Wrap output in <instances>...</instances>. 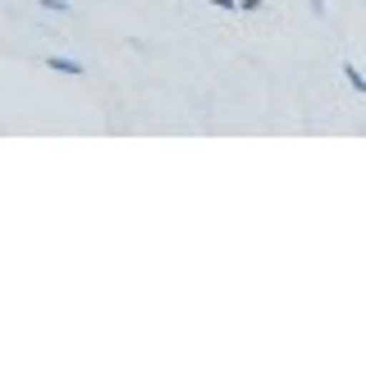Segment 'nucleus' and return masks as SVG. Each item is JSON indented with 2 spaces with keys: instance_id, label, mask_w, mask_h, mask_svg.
Segmentation results:
<instances>
[{
  "instance_id": "39448f33",
  "label": "nucleus",
  "mask_w": 366,
  "mask_h": 366,
  "mask_svg": "<svg viewBox=\"0 0 366 366\" xmlns=\"http://www.w3.org/2000/svg\"><path fill=\"white\" fill-rule=\"evenodd\" d=\"M312 5V14H325V0H307Z\"/></svg>"
},
{
  "instance_id": "7ed1b4c3",
  "label": "nucleus",
  "mask_w": 366,
  "mask_h": 366,
  "mask_svg": "<svg viewBox=\"0 0 366 366\" xmlns=\"http://www.w3.org/2000/svg\"><path fill=\"white\" fill-rule=\"evenodd\" d=\"M37 5L46 9V14H69V5H64V0H37Z\"/></svg>"
},
{
  "instance_id": "f03ea898",
  "label": "nucleus",
  "mask_w": 366,
  "mask_h": 366,
  "mask_svg": "<svg viewBox=\"0 0 366 366\" xmlns=\"http://www.w3.org/2000/svg\"><path fill=\"white\" fill-rule=\"evenodd\" d=\"M343 78H348V87L357 92V97L366 92V78H362V69H357V64H343Z\"/></svg>"
},
{
  "instance_id": "20e7f679",
  "label": "nucleus",
  "mask_w": 366,
  "mask_h": 366,
  "mask_svg": "<svg viewBox=\"0 0 366 366\" xmlns=\"http://www.w3.org/2000/svg\"><path fill=\"white\" fill-rule=\"evenodd\" d=\"M206 5H211V9H234L238 0H206Z\"/></svg>"
},
{
  "instance_id": "f257e3e1",
  "label": "nucleus",
  "mask_w": 366,
  "mask_h": 366,
  "mask_svg": "<svg viewBox=\"0 0 366 366\" xmlns=\"http://www.w3.org/2000/svg\"><path fill=\"white\" fill-rule=\"evenodd\" d=\"M46 69H55V74H87V64L83 60H74V55H46Z\"/></svg>"
}]
</instances>
